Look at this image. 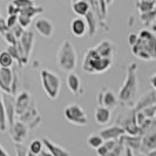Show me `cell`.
Masks as SVG:
<instances>
[{"label":"cell","mask_w":156,"mask_h":156,"mask_svg":"<svg viewBox=\"0 0 156 156\" xmlns=\"http://www.w3.org/2000/svg\"><path fill=\"white\" fill-rule=\"evenodd\" d=\"M8 12H9V16H18V14H19V9H18L16 6H13L12 4H11L9 7H8Z\"/></svg>","instance_id":"7bdbcfd3"},{"label":"cell","mask_w":156,"mask_h":156,"mask_svg":"<svg viewBox=\"0 0 156 156\" xmlns=\"http://www.w3.org/2000/svg\"><path fill=\"white\" fill-rule=\"evenodd\" d=\"M94 49L99 53L101 58H112L113 59V54H114V45L110 40H102L100 41L96 46L94 47Z\"/></svg>","instance_id":"2e32d148"},{"label":"cell","mask_w":156,"mask_h":156,"mask_svg":"<svg viewBox=\"0 0 156 156\" xmlns=\"http://www.w3.org/2000/svg\"><path fill=\"white\" fill-rule=\"evenodd\" d=\"M6 51H7L8 53H9V55H11L13 59H16L19 62H21V56H20V54H19V51H18L16 44H14V45H11V46H8Z\"/></svg>","instance_id":"d590c367"},{"label":"cell","mask_w":156,"mask_h":156,"mask_svg":"<svg viewBox=\"0 0 156 156\" xmlns=\"http://www.w3.org/2000/svg\"><path fill=\"white\" fill-rule=\"evenodd\" d=\"M74 1H78V0H72V2H74Z\"/></svg>","instance_id":"681fc988"},{"label":"cell","mask_w":156,"mask_h":156,"mask_svg":"<svg viewBox=\"0 0 156 156\" xmlns=\"http://www.w3.org/2000/svg\"><path fill=\"white\" fill-rule=\"evenodd\" d=\"M144 1H149V2H155V0H144Z\"/></svg>","instance_id":"c3c4849f"},{"label":"cell","mask_w":156,"mask_h":156,"mask_svg":"<svg viewBox=\"0 0 156 156\" xmlns=\"http://www.w3.org/2000/svg\"><path fill=\"white\" fill-rule=\"evenodd\" d=\"M136 41H137V34H135V33H130L129 35H128V42H129V45L130 46H133L136 44Z\"/></svg>","instance_id":"b9f144b4"},{"label":"cell","mask_w":156,"mask_h":156,"mask_svg":"<svg viewBox=\"0 0 156 156\" xmlns=\"http://www.w3.org/2000/svg\"><path fill=\"white\" fill-rule=\"evenodd\" d=\"M140 112L144 115V116L147 117V119L154 120V117H155V112H156V106L155 105L149 106V107H147V108H143V109L140 110Z\"/></svg>","instance_id":"e575fe53"},{"label":"cell","mask_w":156,"mask_h":156,"mask_svg":"<svg viewBox=\"0 0 156 156\" xmlns=\"http://www.w3.org/2000/svg\"><path fill=\"white\" fill-rule=\"evenodd\" d=\"M105 2H106V5L108 6V5H110V4H113V2H114V0H105Z\"/></svg>","instance_id":"7dc6e473"},{"label":"cell","mask_w":156,"mask_h":156,"mask_svg":"<svg viewBox=\"0 0 156 156\" xmlns=\"http://www.w3.org/2000/svg\"><path fill=\"white\" fill-rule=\"evenodd\" d=\"M141 19L144 23H154V20H155V9L150 11V12H146V13H141Z\"/></svg>","instance_id":"8d00e7d4"},{"label":"cell","mask_w":156,"mask_h":156,"mask_svg":"<svg viewBox=\"0 0 156 156\" xmlns=\"http://www.w3.org/2000/svg\"><path fill=\"white\" fill-rule=\"evenodd\" d=\"M11 33L16 37V39H20V37L23 35V28L19 23H16L13 27H11Z\"/></svg>","instance_id":"74e56055"},{"label":"cell","mask_w":156,"mask_h":156,"mask_svg":"<svg viewBox=\"0 0 156 156\" xmlns=\"http://www.w3.org/2000/svg\"><path fill=\"white\" fill-rule=\"evenodd\" d=\"M100 60H101V56L99 55V53L94 48L87 49L85 58H83L82 69L87 72V73H95V68H96V66H98Z\"/></svg>","instance_id":"52a82bcc"},{"label":"cell","mask_w":156,"mask_h":156,"mask_svg":"<svg viewBox=\"0 0 156 156\" xmlns=\"http://www.w3.org/2000/svg\"><path fill=\"white\" fill-rule=\"evenodd\" d=\"M35 115H38V112H37V109L34 108V106L32 103L28 109L26 110L25 113H23L21 115H19V121H21L23 123H31L33 120H35L34 119Z\"/></svg>","instance_id":"484cf974"},{"label":"cell","mask_w":156,"mask_h":156,"mask_svg":"<svg viewBox=\"0 0 156 156\" xmlns=\"http://www.w3.org/2000/svg\"><path fill=\"white\" fill-rule=\"evenodd\" d=\"M136 70H137L136 63H132L128 67L126 80L119 92V96H117V100L121 101L122 103L134 105L136 102V93H137V88H139Z\"/></svg>","instance_id":"7a4b0ae2"},{"label":"cell","mask_w":156,"mask_h":156,"mask_svg":"<svg viewBox=\"0 0 156 156\" xmlns=\"http://www.w3.org/2000/svg\"><path fill=\"white\" fill-rule=\"evenodd\" d=\"M44 149V144L41 140H33L28 146V153H31L33 155H39Z\"/></svg>","instance_id":"83f0119b"},{"label":"cell","mask_w":156,"mask_h":156,"mask_svg":"<svg viewBox=\"0 0 156 156\" xmlns=\"http://www.w3.org/2000/svg\"><path fill=\"white\" fill-rule=\"evenodd\" d=\"M72 8H73V12L78 16H85L87 12L90 9V6L87 0H78L72 4Z\"/></svg>","instance_id":"7402d4cb"},{"label":"cell","mask_w":156,"mask_h":156,"mask_svg":"<svg viewBox=\"0 0 156 156\" xmlns=\"http://www.w3.org/2000/svg\"><path fill=\"white\" fill-rule=\"evenodd\" d=\"M41 12H42V8L35 7V6L33 5V6H30V7L20 9V11H19V14H23V16H30V18H32L33 16H37V14H39Z\"/></svg>","instance_id":"4dcf8cb0"},{"label":"cell","mask_w":156,"mask_h":156,"mask_svg":"<svg viewBox=\"0 0 156 156\" xmlns=\"http://www.w3.org/2000/svg\"><path fill=\"white\" fill-rule=\"evenodd\" d=\"M78 55L74 46L69 42V40H65L56 53V63L58 67L63 72H73L76 67Z\"/></svg>","instance_id":"3957f363"},{"label":"cell","mask_w":156,"mask_h":156,"mask_svg":"<svg viewBox=\"0 0 156 156\" xmlns=\"http://www.w3.org/2000/svg\"><path fill=\"white\" fill-rule=\"evenodd\" d=\"M98 103H99V106H103V107L112 110L117 106L119 100L115 96V94L113 93L110 89L103 88L99 94V96H98Z\"/></svg>","instance_id":"ba28073f"},{"label":"cell","mask_w":156,"mask_h":156,"mask_svg":"<svg viewBox=\"0 0 156 156\" xmlns=\"http://www.w3.org/2000/svg\"><path fill=\"white\" fill-rule=\"evenodd\" d=\"M12 65H13V58L9 55L7 51L0 52V67L11 68Z\"/></svg>","instance_id":"4316f807"},{"label":"cell","mask_w":156,"mask_h":156,"mask_svg":"<svg viewBox=\"0 0 156 156\" xmlns=\"http://www.w3.org/2000/svg\"><path fill=\"white\" fill-rule=\"evenodd\" d=\"M18 87H19V79L16 73H13V80H12V85H11V94H14L18 92Z\"/></svg>","instance_id":"f35d334b"},{"label":"cell","mask_w":156,"mask_h":156,"mask_svg":"<svg viewBox=\"0 0 156 156\" xmlns=\"http://www.w3.org/2000/svg\"><path fill=\"white\" fill-rule=\"evenodd\" d=\"M110 116H112L110 109L103 107V106H98V108L95 109V113H94L95 121L101 126L107 125L110 121Z\"/></svg>","instance_id":"d6986e66"},{"label":"cell","mask_w":156,"mask_h":156,"mask_svg":"<svg viewBox=\"0 0 156 156\" xmlns=\"http://www.w3.org/2000/svg\"><path fill=\"white\" fill-rule=\"evenodd\" d=\"M2 102H4V107H5V112H6V119H7V123L9 127L13 125L14 121V116H16V109H14V101L8 98V96H2Z\"/></svg>","instance_id":"ffe728a7"},{"label":"cell","mask_w":156,"mask_h":156,"mask_svg":"<svg viewBox=\"0 0 156 156\" xmlns=\"http://www.w3.org/2000/svg\"><path fill=\"white\" fill-rule=\"evenodd\" d=\"M34 28L44 38H51L54 32V25L47 18H39L34 21Z\"/></svg>","instance_id":"9c48e42d"},{"label":"cell","mask_w":156,"mask_h":156,"mask_svg":"<svg viewBox=\"0 0 156 156\" xmlns=\"http://www.w3.org/2000/svg\"><path fill=\"white\" fill-rule=\"evenodd\" d=\"M16 23H19L23 28H27L32 23V18L27 16H23V14H18L16 16Z\"/></svg>","instance_id":"836d02e7"},{"label":"cell","mask_w":156,"mask_h":156,"mask_svg":"<svg viewBox=\"0 0 156 156\" xmlns=\"http://www.w3.org/2000/svg\"><path fill=\"white\" fill-rule=\"evenodd\" d=\"M99 134H100V136L105 141H109V140H119L126 133L121 126H110L108 128L102 129Z\"/></svg>","instance_id":"5bb4252c"},{"label":"cell","mask_w":156,"mask_h":156,"mask_svg":"<svg viewBox=\"0 0 156 156\" xmlns=\"http://www.w3.org/2000/svg\"><path fill=\"white\" fill-rule=\"evenodd\" d=\"M141 147H147V151L153 150L156 147V134L154 130L150 134H147L144 137L141 139Z\"/></svg>","instance_id":"cb8c5ba5"},{"label":"cell","mask_w":156,"mask_h":156,"mask_svg":"<svg viewBox=\"0 0 156 156\" xmlns=\"http://www.w3.org/2000/svg\"><path fill=\"white\" fill-rule=\"evenodd\" d=\"M63 116L68 122L73 125L86 126L88 123V119L85 110L78 103H70L68 106H66V108L63 110Z\"/></svg>","instance_id":"5b68a950"},{"label":"cell","mask_w":156,"mask_h":156,"mask_svg":"<svg viewBox=\"0 0 156 156\" xmlns=\"http://www.w3.org/2000/svg\"><path fill=\"white\" fill-rule=\"evenodd\" d=\"M19 44L23 48V54H25V58L28 60L30 58V54L32 52V48H33V44H34V34L33 32L31 31H23V35L20 37L19 39Z\"/></svg>","instance_id":"4fadbf2b"},{"label":"cell","mask_w":156,"mask_h":156,"mask_svg":"<svg viewBox=\"0 0 156 156\" xmlns=\"http://www.w3.org/2000/svg\"><path fill=\"white\" fill-rule=\"evenodd\" d=\"M12 5L16 6L20 11V9H23V8L26 7L33 6L34 5V1L33 0H12Z\"/></svg>","instance_id":"d6a6232c"},{"label":"cell","mask_w":156,"mask_h":156,"mask_svg":"<svg viewBox=\"0 0 156 156\" xmlns=\"http://www.w3.org/2000/svg\"><path fill=\"white\" fill-rule=\"evenodd\" d=\"M40 79L44 92L51 100H55L60 93V78L49 69H42L40 72Z\"/></svg>","instance_id":"277c9868"},{"label":"cell","mask_w":156,"mask_h":156,"mask_svg":"<svg viewBox=\"0 0 156 156\" xmlns=\"http://www.w3.org/2000/svg\"><path fill=\"white\" fill-rule=\"evenodd\" d=\"M16 16H9L7 19V21H6V25H7V27H13L14 25L16 23Z\"/></svg>","instance_id":"60d3db41"},{"label":"cell","mask_w":156,"mask_h":156,"mask_svg":"<svg viewBox=\"0 0 156 156\" xmlns=\"http://www.w3.org/2000/svg\"><path fill=\"white\" fill-rule=\"evenodd\" d=\"M85 20L87 23V31H88L90 37H93L98 30V23H96V16L92 9H89L87 12V14L85 16Z\"/></svg>","instance_id":"603a6c76"},{"label":"cell","mask_w":156,"mask_h":156,"mask_svg":"<svg viewBox=\"0 0 156 156\" xmlns=\"http://www.w3.org/2000/svg\"><path fill=\"white\" fill-rule=\"evenodd\" d=\"M155 100H156V94H155V89H150L148 93L142 95L137 101L135 102V107H134V112H140L143 108H147L149 106H153L155 105Z\"/></svg>","instance_id":"8fae6325"},{"label":"cell","mask_w":156,"mask_h":156,"mask_svg":"<svg viewBox=\"0 0 156 156\" xmlns=\"http://www.w3.org/2000/svg\"><path fill=\"white\" fill-rule=\"evenodd\" d=\"M38 156H52V155H51L48 151H44V150H42V151H41V153H40Z\"/></svg>","instance_id":"bcb514c9"},{"label":"cell","mask_w":156,"mask_h":156,"mask_svg":"<svg viewBox=\"0 0 156 156\" xmlns=\"http://www.w3.org/2000/svg\"><path fill=\"white\" fill-rule=\"evenodd\" d=\"M141 135H122L120 137L121 142L123 143L125 147L129 149H140L141 148Z\"/></svg>","instance_id":"44dd1931"},{"label":"cell","mask_w":156,"mask_h":156,"mask_svg":"<svg viewBox=\"0 0 156 156\" xmlns=\"http://www.w3.org/2000/svg\"><path fill=\"white\" fill-rule=\"evenodd\" d=\"M13 80V70L11 68L0 67V89L11 94V85Z\"/></svg>","instance_id":"7c38bea8"},{"label":"cell","mask_w":156,"mask_h":156,"mask_svg":"<svg viewBox=\"0 0 156 156\" xmlns=\"http://www.w3.org/2000/svg\"><path fill=\"white\" fill-rule=\"evenodd\" d=\"M16 156H27V149L25 148L23 144H16Z\"/></svg>","instance_id":"ab89813d"},{"label":"cell","mask_w":156,"mask_h":156,"mask_svg":"<svg viewBox=\"0 0 156 156\" xmlns=\"http://www.w3.org/2000/svg\"><path fill=\"white\" fill-rule=\"evenodd\" d=\"M42 144H44V147L47 149V151L52 156H70L68 150H66L62 147H60V146L53 143L52 141H49L46 137L42 140Z\"/></svg>","instance_id":"e0dca14e"},{"label":"cell","mask_w":156,"mask_h":156,"mask_svg":"<svg viewBox=\"0 0 156 156\" xmlns=\"http://www.w3.org/2000/svg\"><path fill=\"white\" fill-rule=\"evenodd\" d=\"M155 45V35L148 30H142L137 35L136 44L132 46V51L141 60H154L156 58Z\"/></svg>","instance_id":"6da1fadb"},{"label":"cell","mask_w":156,"mask_h":156,"mask_svg":"<svg viewBox=\"0 0 156 156\" xmlns=\"http://www.w3.org/2000/svg\"><path fill=\"white\" fill-rule=\"evenodd\" d=\"M31 95L27 92H21L16 96V100H14V109H16V115H21L26 110L30 108L32 105Z\"/></svg>","instance_id":"30bf717a"},{"label":"cell","mask_w":156,"mask_h":156,"mask_svg":"<svg viewBox=\"0 0 156 156\" xmlns=\"http://www.w3.org/2000/svg\"><path fill=\"white\" fill-rule=\"evenodd\" d=\"M103 142H105V140L100 136V134H96V133L89 134L88 137H87V144H88V147H90L92 149H95V150L98 148H100Z\"/></svg>","instance_id":"d4e9b609"},{"label":"cell","mask_w":156,"mask_h":156,"mask_svg":"<svg viewBox=\"0 0 156 156\" xmlns=\"http://www.w3.org/2000/svg\"><path fill=\"white\" fill-rule=\"evenodd\" d=\"M6 126H7L6 112H5L4 102H2V96L0 95V130L5 132V130H6Z\"/></svg>","instance_id":"f546056e"},{"label":"cell","mask_w":156,"mask_h":156,"mask_svg":"<svg viewBox=\"0 0 156 156\" xmlns=\"http://www.w3.org/2000/svg\"><path fill=\"white\" fill-rule=\"evenodd\" d=\"M123 149H125V146H123V143L121 142V140L119 139V141L116 142V144L110 149V150H108L105 155H102V156H121L122 151H123Z\"/></svg>","instance_id":"f1b7e54d"},{"label":"cell","mask_w":156,"mask_h":156,"mask_svg":"<svg viewBox=\"0 0 156 156\" xmlns=\"http://www.w3.org/2000/svg\"><path fill=\"white\" fill-rule=\"evenodd\" d=\"M125 150H126V156H134V153L132 149H129L128 147H125Z\"/></svg>","instance_id":"ee69618b"},{"label":"cell","mask_w":156,"mask_h":156,"mask_svg":"<svg viewBox=\"0 0 156 156\" xmlns=\"http://www.w3.org/2000/svg\"><path fill=\"white\" fill-rule=\"evenodd\" d=\"M70 32L74 37L82 38L87 33V23L86 20L82 16H76L70 21Z\"/></svg>","instance_id":"9a60e30c"},{"label":"cell","mask_w":156,"mask_h":156,"mask_svg":"<svg viewBox=\"0 0 156 156\" xmlns=\"http://www.w3.org/2000/svg\"><path fill=\"white\" fill-rule=\"evenodd\" d=\"M137 8L141 13H146V12H150L155 9V2H149V1H144V0H140L137 4Z\"/></svg>","instance_id":"1f68e13d"},{"label":"cell","mask_w":156,"mask_h":156,"mask_svg":"<svg viewBox=\"0 0 156 156\" xmlns=\"http://www.w3.org/2000/svg\"><path fill=\"white\" fill-rule=\"evenodd\" d=\"M9 134H11L12 140L16 144H23L28 134V126L21 121H16L9 127Z\"/></svg>","instance_id":"8992f818"},{"label":"cell","mask_w":156,"mask_h":156,"mask_svg":"<svg viewBox=\"0 0 156 156\" xmlns=\"http://www.w3.org/2000/svg\"><path fill=\"white\" fill-rule=\"evenodd\" d=\"M0 156H9L8 155V153L5 150V149L2 148L1 146H0Z\"/></svg>","instance_id":"f6af8a7d"},{"label":"cell","mask_w":156,"mask_h":156,"mask_svg":"<svg viewBox=\"0 0 156 156\" xmlns=\"http://www.w3.org/2000/svg\"><path fill=\"white\" fill-rule=\"evenodd\" d=\"M66 83L67 87L70 90V93L78 95L81 92V80L79 78L78 74H75L74 72H70L67 74V78H66Z\"/></svg>","instance_id":"ac0fdd59"}]
</instances>
